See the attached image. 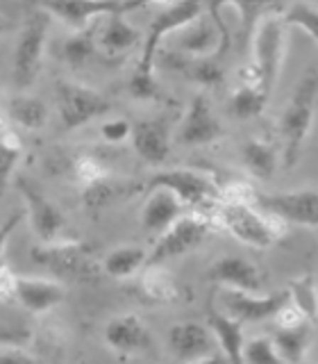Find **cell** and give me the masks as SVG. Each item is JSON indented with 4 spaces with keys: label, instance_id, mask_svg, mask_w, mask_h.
<instances>
[{
    "label": "cell",
    "instance_id": "cell-1",
    "mask_svg": "<svg viewBox=\"0 0 318 364\" xmlns=\"http://www.w3.org/2000/svg\"><path fill=\"white\" fill-rule=\"evenodd\" d=\"M318 102V73L307 71L300 82L293 87L291 98L287 100L280 114V136H282V155L284 164L293 166L298 162L302 144L312 132Z\"/></svg>",
    "mask_w": 318,
    "mask_h": 364
},
{
    "label": "cell",
    "instance_id": "cell-2",
    "mask_svg": "<svg viewBox=\"0 0 318 364\" xmlns=\"http://www.w3.org/2000/svg\"><path fill=\"white\" fill-rule=\"evenodd\" d=\"M216 223L223 225L238 242L253 248H268L284 235V223L278 216L261 212L253 203H223Z\"/></svg>",
    "mask_w": 318,
    "mask_h": 364
},
{
    "label": "cell",
    "instance_id": "cell-3",
    "mask_svg": "<svg viewBox=\"0 0 318 364\" xmlns=\"http://www.w3.org/2000/svg\"><path fill=\"white\" fill-rule=\"evenodd\" d=\"M287 23L284 14L268 11L261 16L253 32V66L257 68L259 87L270 94L278 82L280 68L284 62V48H287Z\"/></svg>",
    "mask_w": 318,
    "mask_h": 364
},
{
    "label": "cell",
    "instance_id": "cell-4",
    "mask_svg": "<svg viewBox=\"0 0 318 364\" xmlns=\"http://www.w3.org/2000/svg\"><path fill=\"white\" fill-rule=\"evenodd\" d=\"M30 3L60 18L73 32L94 26L96 18L111 14H130L134 9L148 5V0H30Z\"/></svg>",
    "mask_w": 318,
    "mask_h": 364
},
{
    "label": "cell",
    "instance_id": "cell-5",
    "mask_svg": "<svg viewBox=\"0 0 318 364\" xmlns=\"http://www.w3.org/2000/svg\"><path fill=\"white\" fill-rule=\"evenodd\" d=\"M48 28L50 14L43 9L32 11L26 26H23V32L14 48V62H11V75H14V85L18 89H28L39 75Z\"/></svg>",
    "mask_w": 318,
    "mask_h": 364
},
{
    "label": "cell",
    "instance_id": "cell-6",
    "mask_svg": "<svg viewBox=\"0 0 318 364\" xmlns=\"http://www.w3.org/2000/svg\"><path fill=\"white\" fill-rule=\"evenodd\" d=\"M34 264L48 269L57 276H73V278H91L96 273L94 253H91V244L82 239H55V242L39 244L30 250Z\"/></svg>",
    "mask_w": 318,
    "mask_h": 364
},
{
    "label": "cell",
    "instance_id": "cell-7",
    "mask_svg": "<svg viewBox=\"0 0 318 364\" xmlns=\"http://www.w3.org/2000/svg\"><path fill=\"white\" fill-rule=\"evenodd\" d=\"M200 14H202V0H177V3L159 11L155 21L150 23V28H148V32L143 34V48H141L139 62H136V68L153 73L162 41L168 34L187 28L189 23H193Z\"/></svg>",
    "mask_w": 318,
    "mask_h": 364
},
{
    "label": "cell",
    "instance_id": "cell-8",
    "mask_svg": "<svg viewBox=\"0 0 318 364\" xmlns=\"http://www.w3.org/2000/svg\"><path fill=\"white\" fill-rule=\"evenodd\" d=\"M216 219L202 214H182L180 219L162 232V237L157 239V244L153 248V253H148V264H164L170 257H180L189 253V250H196L207 235L214 230Z\"/></svg>",
    "mask_w": 318,
    "mask_h": 364
},
{
    "label": "cell",
    "instance_id": "cell-9",
    "mask_svg": "<svg viewBox=\"0 0 318 364\" xmlns=\"http://www.w3.org/2000/svg\"><path fill=\"white\" fill-rule=\"evenodd\" d=\"M57 105H60V119L66 132L87 125L111 109V102L100 91L80 82H68V80L57 85Z\"/></svg>",
    "mask_w": 318,
    "mask_h": 364
},
{
    "label": "cell",
    "instance_id": "cell-10",
    "mask_svg": "<svg viewBox=\"0 0 318 364\" xmlns=\"http://www.w3.org/2000/svg\"><path fill=\"white\" fill-rule=\"evenodd\" d=\"M153 187H166L175 193V196L185 205H204L221 200V187L214 178L207 173L193 168H168L159 171L150 180H148L146 189Z\"/></svg>",
    "mask_w": 318,
    "mask_h": 364
},
{
    "label": "cell",
    "instance_id": "cell-11",
    "mask_svg": "<svg viewBox=\"0 0 318 364\" xmlns=\"http://www.w3.org/2000/svg\"><path fill=\"white\" fill-rule=\"evenodd\" d=\"M255 205L261 212L278 216L284 223L318 228V189H298L282 193H257Z\"/></svg>",
    "mask_w": 318,
    "mask_h": 364
},
{
    "label": "cell",
    "instance_id": "cell-12",
    "mask_svg": "<svg viewBox=\"0 0 318 364\" xmlns=\"http://www.w3.org/2000/svg\"><path fill=\"white\" fill-rule=\"evenodd\" d=\"M16 187L21 191V196L26 198L32 232L39 237V242L45 244V242H55V239H60V235L64 232V228L68 223L66 214L57 208V205L45 196L43 191H39L37 187H34L30 180L18 178Z\"/></svg>",
    "mask_w": 318,
    "mask_h": 364
},
{
    "label": "cell",
    "instance_id": "cell-13",
    "mask_svg": "<svg viewBox=\"0 0 318 364\" xmlns=\"http://www.w3.org/2000/svg\"><path fill=\"white\" fill-rule=\"evenodd\" d=\"M219 301L223 305V312L230 314L243 323L253 321H264V318H273L278 310L289 301V289L280 294H266L259 296L255 291H241V289H230L223 287Z\"/></svg>",
    "mask_w": 318,
    "mask_h": 364
},
{
    "label": "cell",
    "instance_id": "cell-14",
    "mask_svg": "<svg viewBox=\"0 0 318 364\" xmlns=\"http://www.w3.org/2000/svg\"><path fill=\"white\" fill-rule=\"evenodd\" d=\"M177 43L175 50L189 57H209V55H221L227 46H230V34L227 28L216 23L212 16L202 18L198 16L187 28L177 30Z\"/></svg>",
    "mask_w": 318,
    "mask_h": 364
},
{
    "label": "cell",
    "instance_id": "cell-15",
    "mask_svg": "<svg viewBox=\"0 0 318 364\" xmlns=\"http://www.w3.org/2000/svg\"><path fill=\"white\" fill-rule=\"evenodd\" d=\"M223 125L216 119V114L212 109V102L207 100V96L198 94L191 100V105L182 119L175 141L180 146H207L214 144L216 139L223 136Z\"/></svg>",
    "mask_w": 318,
    "mask_h": 364
},
{
    "label": "cell",
    "instance_id": "cell-16",
    "mask_svg": "<svg viewBox=\"0 0 318 364\" xmlns=\"http://www.w3.org/2000/svg\"><path fill=\"white\" fill-rule=\"evenodd\" d=\"M207 280L221 284V287L241 289V291H261L264 287V276L261 271L246 257L225 255L219 257L207 269Z\"/></svg>",
    "mask_w": 318,
    "mask_h": 364
},
{
    "label": "cell",
    "instance_id": "cell-17",
    "mask_svg": "<svg viewBox=\"0 0 318 364\" xmlns=\"http://www.w3.org/2000/svg\"><path fill=\"white\" fill-rule=\"evenodd\" d=\"M132 148L143 162L162 164L170 155V128L166 119H143L132 123Z\"/></svg>",
    "mask_w": 318,
    "mask_h": 364
},
{
    "label": "cell",
    "instance_id": "cell-18",
    "mask_svg": "<svg viewBox=\"0 0 318 364\" xmlns=\"http://www.w3.org/2000/svg\"><path fill=\"white\" fill-rule=\"evenodd\" d=\"M168 348L182 362H204L216 360L212 355L209 330L198 321H180L168 330Z\"/></svg>",
    "mask_w": 318,
    "mask_h": 364
},
{
    "label": "cell",
    "instance_id": "cell-19",
    "mask_svg": "<svg viewBox=\"0 0 318 364\" xmlns=\"http://www.w3.org/2000/svg\"><path fill=\"white\" fill-rule=\"evenodd\" d=\"M162 57V66L164 68H173V71L182 73L191 82H196L204 89H216L223 85L225 71L219 62V55H209V57H189L182 53H164L157 55Z\"/></svg>",
    "mask_w": 318,
    "mask_h": 364
},
{
    "label": "cell",
    "instance_id": "cell-20",
    "mask_svg": "<svg viewBox=\"0 0 318 364\" xmlns=\"http://www.w3.org/2000/svg\"><path fill=\"white\" fill-rule=\"evenodd\" d=\"M148 191L150 193L141 208V228L148 232H164L182 216L185 203L166 187H153Z\"/></svg>",
    "mask_w": 318,
    "mask_h": 364
},
{
    "label": "cell",
    "instance_id": "cell-21",
    "mask_svg": "<svg viewBox=\"0 0 318 364\" xmlns=\"http://www.w3.org/2000/svg\"><path fill=\"white\" fill-rule=\"evenodd\" d=\"M105 341L116 353H139L150 348V335L148 328L136 314H119L111 316L105 326Z\"/></svg>",
    "mask_w": 318,
    "mask_h": 364
},
{
    "label": "cell",
    "instance_id": "cell-22",
    "mask_svg": "<svg viewBox=\"0 0 318 364\" xmlns=\"http://www.w3.org/2000/svg\"><path fill=\"white\" fill-rule=\"evenodd\" d=\"M66 299V287L48 278H26L18 276V303L32 314H45L62 305Z\"/></svg>",
    "mask_w": 318,
    "mask_h": 364
},
{
    "label": "cell",
    "instance_id": "cell-23",
    "mask_svg": "<svg viewBox=\"0 0 318 364\" xmlns=\"http://www.w3.org/2000/svg\"><path fill=\"white\" fill-rule=\"evenodd\" d=\"M141 191V187L136 185L132 180H125V178H114L111 173L98 178L96 182L82 187V203L84 208L96 212V210H105L111 208L116 203H125L130 200L132 196Z\"/></svg>",
    "mask_w": 318,
    "mask_h": 364
},
{
    "label": "cell",
    "instance_id": "cell-24",
    "mask_svg": "<svg viewBox=\"0 0 318 364\" xmlns=\"http://www.w3.org/2000/svg\"><path fill=\"white\" fill-rule=\"evenodd\" d=\"M207 328L216 337V341H219V348L223 350L225 360L243 362V346H246L243 321H238V318L221 312L219 307H214V303H209Z\"/></svg>",
    "mask_w": 318,
    "mask_h": 364
},
{
    "label": "cell",
    "instance_id": "cell-25",
    "mask_svg": "<svg viewBox=\"0 0 318 364\" xmlns=\"http://www.w3.org/2000/svg\"><path fill=\"white\" fill-rule=\"evenodd\" d=\"M141 39L143 34L125 21V14L105 16V23L98 28V50L105 57H123Z\"/></svg>",
    "mask_w": 318,
    "mask_h": 364
},
{
    "label": "cell",
    "instance_id": "cell-26",
    "mask_svg": "<svg viewBox=\"0 0 318 364\" xmlns=\"http://www.w3.org/2000/svg\"><path fill=\"white\" fill-rule=\"evenodd\" d=\"M273 341L282 355V362H302L307 360V353H309L314 341V323L305 321L295 328H278Z\"/></svg>",
    "mask_w": 318,
    "mask_h": 364
},
{
    "label": "cell",
    "instance_id": "cell-27",
    "mask_svg": "<svg viewBox=\"0 0 318 364\" xmlns=\"http://www.w3.org/2000/svg\"><path fill=\"white\" fill-rule=\"evenodd\" d=\"M148 264V253L141 246H119L102 257V271L114 280H128Z\"/></svg>",
    "mask_w": 318,
    "mask_h": 364
},
{
    "label": "cell",
    "instance_id": "cell-28",
    "mask_svg": "<svg viewBox=\"0 0 318 364\" xmlns=\"http://www.w3.org/2000/svg\"><path fill=\"white\" fill-rule=\"evenodd\" d=\"M223 7H232L236 9L238 18H241V32L246 39H253V32L257 28V23L261 16H266L268 11L275 7V0H209L207 9L209 16L216 18L221 14Z\"/></svg>",
    "mask_w": 318,
    "mask_h": 364
},
{
    "label": "cell",
    "instance_id": "cell-29",
    "mask_svg": "<svg viewBox=\"0 0 318 364\" xmlns=\"http://www.w3.org/2000/svg\"><path fill=\"white\" fill-rule=\"evenodd\" d=\"M241 159L243 166L259 180H268L273 173L278 171V162H280V151L273 144L264 141V139H253L243 141L241 148Z\"/></svg>",
    "mask_w": 318,
    "mask_h": 364
},
{
    "label": "cell",
    "instance_id": "cell-30",
    "mask_svg": "<svg viewBox=\"0 0 318 364\" xmlns=\"http://www.w3.org/2000/svg\"><path fill=\"white\" fill-rule=\"evenodd\" d=\"M7 117L16 125H21L23 130H41L45 121H48V107L37 96L18 94L9 100Z\"/></svg>",
    "mask_w": 318,
    "mask_h": 364
},
{
    "label": "cell",
    "instance_id": "cell-31",
    "mask_svg": "<svg viewBox=\"0 0 318 364\" xmlns=\"http://www.w3.org/2000/svg\"><path fill=\"white\" fill-rule=\"evenodd\" d=\"M141 289L155 303H173L180 299L177 280L166 269H162V264L146 267L141 276Z\"/></svg>",
    "mask_w": 318,
    "mask_h": 364
},
{
    "label": "cell",
    "instance_id": "cell-32",
    "mask_svg": "<svg viewBox=\"0 0 318 364\" xmlns=\"http://www.w3.org/2000/svg\"><path fill=\"white\" fill-rule=\"evenodd\" d=\"M268 96L264 89L257 87V85H246L241 82L230 96V112L232 117L248 121V119H255L259 117L261 112L266 109L268 105Z\"/></svg>",
    "mask_w": 318,
    "mask_h": 364
},
{
    "label": "cell",
    "instance_id": "cell-33",
    "mask_svg": "<svg viewBox=\"0 0 318 364\" xmlns=\"http://www.w3.org/2000/svg\"><path fill=\"white\" fill-rule=\"evenodd\" d=\"M98 50V28L89 26L84 30H77L73 37H68L62 43V60L71 68H82L94 53Z\"/></svg>",
    "mask_w": 318,
    "mask_h": 364
},
{
    "label": "cell",
    "instance_id": "cell-34",
    "mask_svg": "<svg viewBox=\"0 0 318 364\" xmlns=\"http://www.w3.org/2000/svg\"><path fill=\"white\" fill-rule=\"evenodd\" d=\"M289 299L300 307L307 321H318V287L312 273H305V276L289 282Z\"/></svg>",
    "mask_w": 318,
    "mask_h": 364
},
{
    "label": "cell",
    "instance_id": "cell-35",
    "mask_svg": "<svg viewBox=\"0 0 318 364\" xmlns=\"http://www.w3.org/2000/svg\"><path fill=\"white\" fill-rule=\"evenodd\" d=\"M21 155H23L21 136L14 130L0 132V196L5 193L9 176L14 173V166L18 164Z\"/></svg>",
    "mask_w": 318,
    "mask_h": 364
},
{
    "label": "cell",
    "instance_id": "cell-36",
    "mask_svg": "<svg viewBox=\"0 0 318 364\" xmlns=\"http://www.w3.org/2000/svg\"><path fill=\"white\" fill-rule=\"evenodd\" d=\"M243 362L275 364V362H282V355L278 353L273 337H253V339H248L243 346Z\"/></svg>",
    "mask_w": 318,
    "mask_h": 364
},
{
    "label": "cell",
    "instance_id": "cell-37",
    "mask_svg": "<svg viewBox=\"0 0 318 364\" xmlns=\"http://www.w3.org/2000/svg\"><path fill=\"white\" fill-rule=\"evenodd\" d=\"M284 23H287L289 28L295 26L305 30L318 43V7L316 5L295 3L293 7H289L287 14H284Z\"/></svg>",
    "mask_w": 318,
    "mask_h": 364
},
{
    "label": "cell",
    "instance_id": "cell-38",
    "mask_svg": "<svg viewBox=\"0 0 318 364\" xmlns=\"http://www.w3.org/2000/svg\"><path fill=\"white\" fill-rule=\"evenodd\" d=\"M71 171H73V178L80 182V185H91V182H96L98 178L107 176L109 168L100 162V159L91 157V155H77L73 157L71 162Z\"/></svg>",
    "mask_w": 318,
    "mask_h": 364
},
{
    "label": "cell",
    "instance_id": "cell-39",
    "mask_svg": "<svg viewBox=\"0 0 318 364\" xmlns=\"http://www.w3.org/2000/svg\"><path fill=\"white\" fill-rule=\"evenodd\" d=\"M130 94L136 100H159L162 98V87L155 80V71L148 73V71H136L130 77Z\"/></svg>",
    "mask_w": 318,
    "mask_h": 364
},
{
    "label": "cell",
    "instance_id": "cell-40",
    "mask_svg": "<svg viewBox=\"0 0 318 364\" xmlns=\"http://www.w3.org/2000/svg\"><path fill=\"white\" fill-rule=\"evenodd\" d=\"M100 136L107 144H121L132 136V123L128 119H109L100 125Z\"/></svg>",
    "mask_w": 318,
    "mask_h": 364
},
{
    "label": "cell",
    "instance_id": "cell-41",
    "mask_svg": "<svg viewBox=\"0 0 318 364\" xmlns=\"http://www.w3.org/2000/svg\"><path fill=\"white\" fill-rule=\"evenodd\" d=\"M257 200L255 189L246 182H230L227 187H221V203H253Z\"/></svg>",
    "mask_w": 318,
    "mask_h": 364
},
{
    "label": "cell",
    "instance_id": "cell-42",
    "mask_svg": "<svg viewBox=\"0 0 318 364\" xmlns=\"http://www.w3.org/2000/svg\"><path fill=\"white\" fill-rule=\"evenodd\" d=\"M0 303H18V276L9 267H0Z\"/></svg>",
    "mask_w": 318,
    "mask_h": 364
},
{
    "label": "cell",
    "instance_id": "cell-43",
    "mask_svg": "<svg viewBox=\"0 0 318 364\" xmlns=\"http://www.w3.org/2000/svg\"><path fill=\"white\" fill-rule=\"evenodd\" d=\"M273 321L278 323V328H295V326L305 323V321H307V316L300 312V307L289 299V301L284 303V305L280 307V310H278V314L273 316Z\"/></svg>",
    "mask_w": 318,
    "mask_h": 364
},
{
    "label": "cell",
    "instance_id": "cell-44",
    "mask_svg": "<svg viewBox=\"0 0 318 364\" xmlns=\"http://www.w3.org/2000/svg\"><path fill=\"white\" fill-rule=\"evenodd\" d=\"M30 337L32 335H30L28 328L0 323V346H7V344H28Z\"/></svg>",
    "mask_w": 318,
    "mask_h": 364
},
{
    "label": "cell",
    "instance_id": "cell-45",
    "mask_svg": "<svg viewBox=\"0 0 318 364\" xmlns=\"http://www.w3.org/2000/svg\"><path fill=\"white\" fill-rule=\"evenodd\" d=\"M37 358L28 353L26 344H7L0 346V362H34Z\"/></svg>",
    "mask_w": 318,
    "mask_h": 364
},
{
    "label": "cell",
    "instance_id": "cell-46",
    "mask_svg": "<svg viewBox=\"0 0 318 364\" xmlns=\"http://www.w3.org/2000/svg\"><path fill=\"white\" fill-rule=\"evenodd\" d=\"M23 216H26V212H14L7 221L0 223V257H3V253H5V244H7L9 235L18 228V223L23 221Z\"/></svg>",
    "mask_w": 318,
    "mask_h": 364
},
{
    "label": "cell",
    "instance_id": "cell-47",
    "mask_svg": "<svg viewBox=\"0 0 318 364\" xmlns=\"http://www.w3.org/2000/svg\"><path fill=\"white\" fill-rule=\"evenodd\" d=\"M7 114H3L0 112V132H5V130H9V123H7Z\"/></svg>",
    "mask_w": 318,
    "mask_h": 364
},
{
    "label": "cell",
    "instance_id": "cell-48",
    "mask_svg": "<svg viewBox=\"0 0 318 364\" xmlns=\"http://www.w3.org/2000/svg\"><path fill=\"white\" fill-rule=\"evenodd\" d=\"M7 30V23H5V18L3 16H0V34H3Z\"/></svg>",
    "mask_w": 318,
    "mask_h": 364
},
{
    "label": "cell",
    "instance_id": "cell-49",
    "mask_svg": "<svg viewBox=\"0 0 318 364\" xmlns=\"http://www.w3.org/2000/svg\"><path fill=\"white\" fill-rule=\"evenodd\" d=\"M148 3H155V5H166V3H170V0H148Z\"/></svg>",
    "mask_w": 318,
    "mask_h": 364
},
{
    "label": "cell",
    "instance_id": "cell-50",
    "mask_svg": "<svg viewBox=\"0 0 318 364\" xmlns=\"http://www.w3.org/2000/svg\"><path fill=\"white\" fill-rule=\"evenodd\" d=\"M316 7H318V0H316Z\"/></svg>",
    "mask_w": 318,
    "mask_h": 364
}]
</instances>
